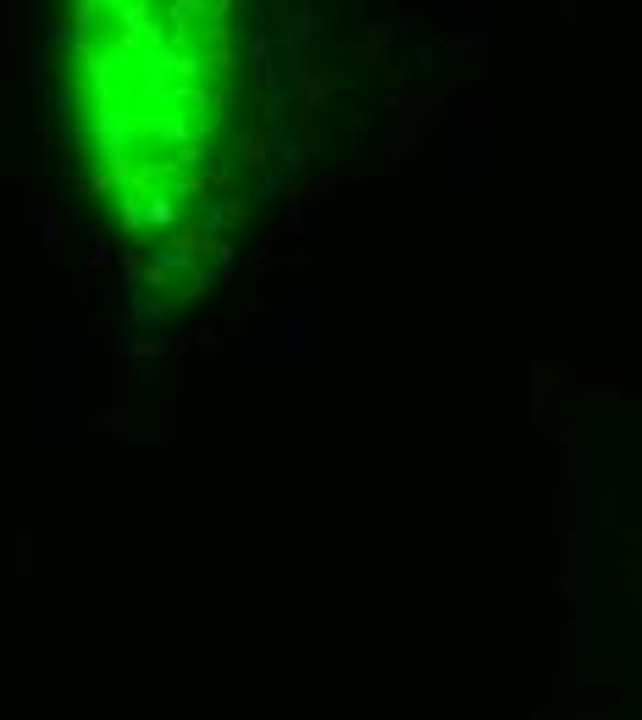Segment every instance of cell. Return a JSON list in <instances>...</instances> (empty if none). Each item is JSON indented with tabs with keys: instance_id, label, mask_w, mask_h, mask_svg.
Returning a JSON list of instances; mask_svg holds the SVG:
<instances>
[{
	"instance_id": "cell-1",
	"label": "cell",
	"mask_w": 642,
	"mask_h": 720,
	"mask_svg": "<svg viewBox=\"0 0 642 720\" xmlns=\"http://www.w3.org/2000/svg\"><path fill=\"white\" fill-rule=\"evenodd\" d=\"M61 111L95 200L144 255L211 244L233 194V28L205 0H89Z\"/></svg>"
}]
</instances>
